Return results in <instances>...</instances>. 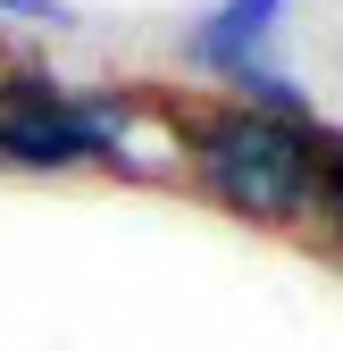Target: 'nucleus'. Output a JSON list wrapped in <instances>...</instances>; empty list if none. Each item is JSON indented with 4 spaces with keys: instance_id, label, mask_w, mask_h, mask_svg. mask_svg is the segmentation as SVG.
I'll return each mask as SVG.
<instances>
[{
    "instance_id": "obj_6",
    "label": "nucleus",
    "mask_w": 343,
    "mask_h": 351,
    "mask_svg": "<svg viewBox=\"0 0 343 351\" xmlns=\"http://www.w3.org/2000/svg\"><path fill=\"white\" fill-rule=\"evenodd\" d=\"M318 234H327V251L343 259V134H335V159H327V209H318Z\"/></svg>"
},
{
    "instance_id": "obj_4",
    "label": "nucleus",
    "mask_w": 343,
    "mask_h": 351,
    "mask_svg": "<svg viewBox=\"0 0 343 351\" xmlns=\"http://www.w3.org/2000/svg\"><path fill=\"white\" fill-rule=\"evenodd\" d=\"M285 17H293V0H209V9L193 17V34H185V67L226 93V84H243L251 67H276Z\"/></svg>"
},
{
    "instance_id": "obj_5",
    "label": "nucleus",
    "mask_w": 343,
    "mask_h": 351,
    "mask_svg": "<svg viewBox=\"0 0 343 351\" xmlns=\"http://www.w3.org/2000/svg\"><path fill=\"white\" fill-rule=\"evenodd\" d=\"M9 25H42V34H67L75 25V0H0Z\"/></svg>"
},
{
    "instance_id": "obj_3",
    "label": "nucleus",
    "mask_w": 343,
    "mask_h": 351,
    "mask_svg": "<svg viewBox=\"0 0 343 351\" xmlns=\"http://www.w3.org/2000/svg\"><path fill=\"white\" fill-rule=\"evenodd\" d=\"M0 167L9 176H84L93 167L75 84H59L51 67H25V59L0 67Z\"/></svg>"
},
{
    "instance_id": "obj_1",
    "label": "nucleus",
    "mask_w": 343,
    "mask_h": 351,
    "mask_svg": "<svg viewBox=\"0 0 343 351\" xmlns=\"http://www.w3.org/2000/svg\"><path fill=\"white\" fill-rule=\"evenodd\" d=\"M335 125L251 109V101H185V193L260 234H318Z\"/></svg>"
},
{
    "instance_id": "obj_2",
    "label": "nucleus",
    "mask_w": 343,
    "mask_h": 351,
    "mask_svg": "<svg viewBox=\"0 0 343 351\" xmlns=\"http://www.w3.org/2000/svg\"><path fill=\"white\" fill-rule=\"evenodd\" d=\"M75 109H84L93 176L185 193V101L176 93H151V84H75Z\"/></svg>"
}]
</instances>
